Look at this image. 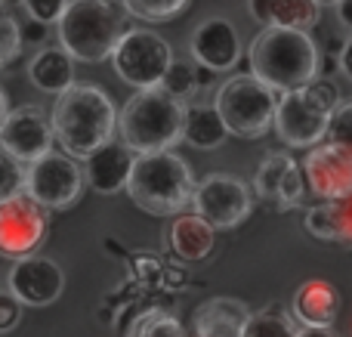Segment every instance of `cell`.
<instances>
[{
	"instance_id": "obj_1",
	"label": "cell",
	"mask_w": 352,
	"mask_h": 337,
	"mask_svg": "<svg viewBox=\"0 0 352 337\" xmlns=\"http://www.w3.org/2000/svg\"><path fill=\"white\" fill-rule=\"evenodd\" d=\"M50 124L59 152L72 155L74 161H84L99 146L111 142L118 127V109L102 87L72 84L56 96Z\"/></svg>"
},
{
	"instance_id": "obj_2",
	"label": "cell",
	"mask_w": 352,
	"mask_h": 337,
	"mask_svg": "<svg viewBox=\"0 0 352 337\" xmlns=\"http://www.w3.org/2000/svg\"><path fill=\"white\" fill-rule=\"evenodd\" d=\"M250 74L275 93L303 87L322 72V53L309 31L300 28H263L248 47Z\"/></svg>"
},
{
	"instance_id": "obj_3",
	"label": "cell",
	"mask_w": 352,
	"mask_h": 337,
	"mask_svg": "<svg viewBox=\"0 0 352 337\" xmlns=\"http://www.w3.org/2000/svg\"><path fill=\"white\" fill-rule=\"evenodd\" d=\"M127 195L140 210L152 217H176L188 208L195 189L192 167L186 158L167 149V152L136 155L127 177Z\"/></svg>"
},
{
	"instance_id": "obj_4",
	"label": "cell",
	"mask_w": 352,
	"mask_h": 337,
	"mask_svg": "<svg viewBox=\"0 0 352 337\" xmlns=\"http://www.w3.org/2000/svg\"><path fill=\"white\" fill-rule=\"evenodd\" d=\"M115 130L133 155L167 152L182 142V102L170 99L161 87L136 90L118 111Z\"/></svg>"
},
{
	"instance_id": "obj_5",
	"label": "cell",
	"mask_w": 352,
	"mask_h": 337,
	"mask_svg": "<svg viewBox=\"0 0 352 337\" xmlns=\"http://www.w3.org/2000/svg\"><path fill=\"white\" fill-rule=\"evenodd\" d=\"M124 25L109 0H68L62 16L56 19L59 47L72 59L99 65L111 56Z\"/></svg>"
},
{
	"instance_id": "obj_6",
	"label": "cell",
	"mask_w": 352,
	"mask_h": 337,
	"mask_svg": "<svg viewBox=\"0 0 352 337\" xmlns=\"http://www.w3.org/2000/svg\"><path fill=\"white\" fill-rule=\"evenodd\" d=\"M340 102V93L331 80H309L303 87L278 93L272 127L278 140L291 149H312L324 140L331 111Z\"/></svg>"
},
{
	"instance_id": "obj_7",
	"label": "cell",
	"mask_w": 352,
	"mask_h": 337,
	"mask_svg": "<svg viewBox=\"0 0 352 337\" xmlns=\"http://www.w3.org/2000/svg\"><path fill=\"white\" fill-rule=\"evenodd\" d=\"M275 99H278V93L263 84L260 78H254V74H232L229 80L219 84L213 105H217L229 136L260 140L272 127Z\"/></svg>"
},
{
	"instance_id": "obj_8",
	"label": "cell",
	"mask_w": 352,
	"mask_h": 337,
	"mask_svg": "<svg viewBox=\"0 0 352 337\" xmlns=\"http://www.w3.org/2000/svg\"><path fill=\"white\" fill-rule=\"evenodd\" d=\"M109 59L124 84L146 90V87H158L161 74L167 72L173 59V50L158 31L124 28Z\"/></svg>"
},
{
	"instance_id": "obj_9",
	"label": "cell",
	"mask_w": 352,
	"mask_h": 337,
	"mask_svg": "<svg viewBox=\"0 0 352 337\" xmlns=\"http://www.w3.org/2000/svg\"><path fill=\"white\" fill-rule=\"evenodd\" d=\"M25 195L47 210H68L84 195V171L72 155L50 149L37 161L25 164Z\"/></svg>"
},
{
	"instance_id": "obj_10",
	"label": "cell",
	"mask_w": 352,
	"mask_h": 337,
	"mask_svg": "<svg viewBox=\"0 0 352 337\" xmlns=\"http://www.w3.org/2000/svg\"><path fill=\"white\" fill-rule=\"evenodd\" d=\"M188 208L204 223H210V229H238L254 210V195L241 177L213 171L195 183Z\"/></svg>"
},
{
	"instance_id": "obj_11",
	"label": "cell",
	"mask_w": 352,
	"mask_h": 337,
	"mask_svg": "<svg viewBox=\"0 0 352 337\" xmlns=\"http://www.w3.org/2000/svg\"><path fill=\"white\" fill-rule=\"evenodd\" d=\"M50 229V210L22 195L0 204V257L22 260L43 245Z\"/></svg>"
},
{
	"instance_id": "obj_12",
	"label": "cell",
	"mask_w": 352,
	"mask_h": 337,
	"mask_svg": "<svg viewBox=\"0 0 352 337\" xmlns=\"http://www.w3.org/2000/svg\"><path fill=\"white\" fill-rule=\"evenodd\" d=\"M53 124L50 115L41 105H19L10 109L0 124V149L19 161V164H31L41 155L53 149Z\"/></svg>"
},
{
	"instance_id": "obj_13",
	"label": "cell",
	"mask_w": 352,
	"mask_h": 337,
	"mask_svg": "<svg viewBox=\"0 0 352 337\" xmlns=\"http://www.w3.org/2000/svg\"><path fill=\"white\" fill-rule=\"evenodd\" d=\"M6 285L22 307H50L65 291V272L56 260L43 254H28L22 260H12Z\"/></svg>"
},
{
	"instance_id": "obj_14",
	"label": "cell",
	"mask_w": 352,
	"mask_h": 337,
	"mask_svg": "<svg viewBox=\"0 0 352 337\" xmlns=\"http://www.w3.org/2000/svg\"><path fill=\"white\" fill-rule=\"evenodd\" d=\"M254 192L260 202H266L275 210H294L303 204L306 183L303 171L287 152H266V158L254 171Z\"/></svg>"
},
{
	"instance_id": "obj_15",
	"label": "cell",
	"mask_w": 352,
	"mask_h": 337,
	"mask_svg": "<svg viewBox=\"0 0 352 337\" xmlns=\"http://www.w3.org/2000/svg\"><path fill=\"white\" fill-rule=\"evenodd\" d=\"M303 183L316 192L322 202L340 198L352 192V149L340 142H316L303 158Z\"/></svg>"
},
{
	"instance_id": "obj_16",
	"label": "cell",
	"mask_w": 352,
	"mask_h": 337,
	"mask_svg": "<svg viewBox=\"0 0 352 337\" xmlns=\"http://www.w3.org/2000/svg\"><path fill=\"white\" fill-rule=\"evenodd\" d=\"M188 53H192L195 65H204L213 74H223V72H232L241 62V37H238L235 25L229 19L210 16L195 25L192 41H188Z\"/></svg>"
},
{
	"instance_id": "obj_17",
	"label": "cell",
	"mask_w": 352,
	"mask_h": 337,
	"mask_svg": "<svg viewBox=\"0 0 352 337\" xmlns=\"http://www.w3.org/2000/svg\"><path fill=\"white\" fill-rule=\"evenodd\" d=\"M133 158L136 155L124 142H105V146H99L96 152L84 158V183L99 195H118L127 186Z\"/></svg>"
},
{
	"instance_id": "obj_18",
	"label": "cell",
	"mask_w": 352,
	"mask_h": 337,
	"mask_svg": "<svg viewBox=\"0 0 352 337\" xmlns=\"http://www.w3.org/2000/svg\"><path fill=\"white\" fill-rule=\"evenodd\" d=\"M250 309L235 297H210L192 316L195 337H241Z\"/></svg>"
},
{
	"instance_id": "obj_19",
	"label": "cell",
	"mask_w": 352,
	"mask_h": 337,
	"mask_svg": "<svg viewBox=\"0 0 352 337\" xmlns=\"http://www.w3.org/2000/svg\"><path fill=\"white\" fill-rule=\"evenodd\" d=\"M248 12L263 28L309 31L322 19V6L316 0H248Z\"/></svg>"
},
{
	"instance_id": "obj_20",
	"label": "cell",
	"mask_w": 352,
	"mask_h": 337,
	"mask_svg": "<svg viewBox=\"0 0 352 337\" xmlns=\"http://www.w3.org/2000/svg\"><path fill=\"white\" fill-rule=\"evenodd\" d=\"M340 313V294L324 279H309L294 294V316L297 322L312 328H331Z\"/></svg>"
},
{
	"instance_id": "obj_21",
	"label": "cell",
	"mask_w": 352,
	"mask_h": 337,
	"mask_svg": "<svg viewBox=\"0 0 352 337\" xmlns=\"http://www.w3.org/2000/svg\"><path fill=\"white\" fill-rule=\"evenodd\" d=\"M213 245H217V229H210V223H204L198 214H176L170 226V248L176 257L198 263L210 257Z\"/></svg>"
},
{
	"instance_id": "obj_22",
	"label": "cell",
	"mask_w": 352,
	"mask_h": 337,
	"mask_svg": "<svg viewBox=\"0 0 352 337\" xmlns=\"http://www.w3.org/2000/svg\"><path fill=\"white\" fill-rule=\"evenodd\" d=\"M182 140L195 149H219L229 140L223 118H219L217 105L210 102H188L182 105Z\"/></svg>"
},
{
	"instance_id": "obj_23",
	"label": "cell",
	"mask_w": 352,
	"mask_h": 337,
	"mask_svg": "<svg viewBox=\"0 0 352 337\" xmlns=\"http://www.w3.org/2000/svg\"><path fill=\"white\" fill-rule=\"evenodd\" d=\"M28 80L37 90L59 96L74 84V59L62 47H41L28 62Z\"/></svg>"
},
{
	"instance_id": "obj_24",
	"label": "cell",
	"mask_w": 352,
	"mask_h": 337,
	"mask_svg": "<svg viewBox=\"0 0 352 337\" xmlns=\"http://www.w3.org/2000/svg\"><path fill=\"white\" fill-rule=\"evenodd\" d=\"M124 337H186V328H182V322L176 316L152 307L136 313V319L127 325Z\"/></svg>"
},
{
	"instance_id": "obj_25",
	"label": "cell",
	"mask_w": 352,
	"mask_h": 337,
	"mask_svg": "<svg viewBox=\"0 0 352 337\" xmlns=\"http://www.w3.org/2000/svg\"><path fill=\"white\" fill-rule=\"evenodd\" d=\"M241 337H297V322L281 307H266L248 316Z\"/></svg>"
},
{
	"instance_id": "obj_26",
	"label": "cell",
	"mask_w": 352,
	"mask_h": 337,
	"mask_svg": "<svg viewBox=\"0 0 352 337\" xmlns=\"http://www.w3.org/2000/svg\"><path fill=\"white\" fill-rule=\"evenodd\" d=\"M158 87L167 93L170 99L186 105L188 99L198 93V78H195V65H188L186 59H170V65H167V72L161 74Z\"/></svg>"
},
{
	"instance_id": "obj_27",
	"label": "cell",
	"mask_w": 352,
	"mask_h": 337,
	"mask_svg": "<svg viewBox=\"0 0 352 337\" xmlns=\"http://www.w3.org/2000/svg\"><path fill=\"white\" fill-rule=\"evenodd\" d=\"M130 16L142 22H170L188 6V0H121Z\"/></svg>"
},
{
	"instance_id": "obj_28",
	"label": "cell",
	"mask_w": 352,
	"mask_h": 337,
	"mask_svg": "<svg viewBox=\"0 0 352 337\" xmlns=\"http://www.w3.org/2000/svg\"><path fill=\"white\" fill-rule=\"evenodd\" d=\"M25 192V164L0 149V204Z\"/></svg>"
},
{
	"instance_id": "obj_29",
	"label": "cell",
	"mask_w": 352,
	"mask_h": 337,
	"mask_svg": "<svg viewBox=\"0 0 352 337\" xmlns=\"http://www.w3.org/2000/svg\"><path fill=\"white\" fill-rule=\"evenodd\" d=\"M22 53V34H19V22L10 12L0 10V72L19 59Z\"/></svg>"
},
{
	"instance_id": "obj_30",
	"label": "cell",
	"mask_w": 352,
	"mask_h": 337,
	"mask_svg": "<svg viewBox=\"0 0 352 337\" xmlns=\"http://www.w3.org/2000/svg\"><path fill=\"white\" fill-rule=\"evenodd\" d=\"M328 210H331V223H334V241L352 248V192L340 198H331Z\"/></svg>"
},
{
	"instance_id": "obj_31",
	"label": "cell",
	"mask_w": 352,
	"mask_h": 337,
	"mask_svg": "<svg viewBox=\"0 0 352 337\" xmlns=\"http://www.w3.org/2000/svg\"><path fill=\"white\" fill-rule=\"evenodd\" d=\"M324 140H328V142H340V146L352 149V99L334 105L331 121H328V130H324Z\"/></svg>"
},
{
	"instance_id": "obj_32",
	"label": "cell",
	"mask_w": 352,
	"mask_h": 337,
	"mask_svg": "<svg viewBox=\"0 0 352 337\" xmlns=\"http://www.w3.org/2000/svg\"><path fill=\"white\" fill-rule=\"evenodd\" d=\"M303 226H306V232L316 235V239H322V241H334V223H331L328 202H324V204H316V208L306 210Z\"/></svg>"
},
{
	"instance_id": "obj_33",
	"label": "cell",
	"mask_w": 352,
	"mask_h": 337,
	"mask_svg": "<svg viewBox=\"0 0 352 337\" xmlns=\"http://www.w3.org/2000/svg\"><path fill=\"white\" fill-rule=\"evenodd\" d=\"M19 3L25 6L28 19H37V22H43V25H56V19L62 16L68 0H19Z\"/></svg>"
},
{
	"instance_id": "obj_34",
	"label": "cell",
	"mask_w": 352,
	"mask_h": 337,
	"mask_svg": "<svg viewBox=\"0 0 352 337\" xmlns=\"http://www.w3.org/2000/svg\"><path fill=\"white\" fill-rule=\"evenodd\" d=\"M22 303L10 294V291H0V334H10L12 328H19L22 322Z\"/></svg>"
},
{
	"instance_id": "obj_35",
	"label": "cell",
	"mask_w": 352,
	"mask_h": 337,
	"mask_svg": "<svg viewBox=\"0 0 352 337\" xmlns=\"http://www.w3.org/2000/svg\"><path fill=\"white\" fill-rule=\"evenodd\" d=\"M19 34H22V43H37V47H43V43L50 41V25L37 22V19H28L25 28L19 25Z\"/></svg>"
},
{
	"instance_id": "obj_36",
	"label": "cell",
	"mask_w": 352,
	"mask_h": 337,
	"mask_svg": "<svg viewBox=\"0 0 352 337\" xmlns=\"http://www.w3.org/2000/svg\"><path fill=\"white\" fill-rule=\"evenodd\" d=\"M337 68H340V72L352 80V37L340 47V56H337Z\"/></svg>"
},
{
	"instance_id": "obj_37",
	"label": "cell",
	"mask_w": 352,
	"mask_h": 337,
	"mask_svg": "<svg viewBox=\"0 0 352 337\" xmlns=\"http://www.w3.org/2000/svg\"><path fill=\"white\" fill-rule=\"evenodd\" d=\"M334 6H337V19H340V25L352 31V0H337Z\"/></svg>"
},
{
	"instance_id": "obj_38",
	"label": "cell",
	"mask_w": 352,
	"mask_h": 337,
	"mask_svg": "<svg viewBox=\"0 0 352 337\" xmlns=\"http://www.w3.org/2000/svg\"><path fill=\"white\" fill-rule=\"evenodd\" d=\"M167 279H161V282L167 285V288H179V285L188 282V272H179V270H161Z\"/></svg>"
},
{
	"instance_id": "obj_39",
	"label": "cell",
	"mask_w": 352,
	"mask_h": 337,
	"mask_svg": "<svg viewBox=\"0 0 352 337\" xmlns=\"http://www.w3.org/2000/svg\"><path fill=\"white\" fill-rule=\"evenodd\" d=\"M297 337H337L331 328H312V325H303L297 328Z\"/></svg>"
},
{
	"instance_id": "obj_40",
	"label": "cell",
	"mask_w": 352,
	"mask_h": 337,
	"mask_svg": "<svg viewBox=\"0 0 352 337\" xmlns=\"http://www.w3.org/2000/svg\"><path fill=\"white\" fill-rule=\"evenodd\" d=\"M6 111H10V102H6V93H3V87H0V124H3Z\"/></svg>"
},
{
	"instance_id": "obj_41",
	"label": "cell",
	"mask_w": 352,
	"mask_h": 337,
	"mask_svg": "<svg viewBox=\"0 0 352 337\" xmlns=\"http://www.w3.org/2000/svg\"><path fill=\"white\" fill-rule=\"evenodd\" d=\"M316 3H318V6H334L337 0H316Z\"/></svg>"
},
{
	"instance_id": "obj_42",
	"label": "cell",
	"mask_w": 352,
	"mask_h": 337,
	"mask_svg": "<svg viewBox=\"0 0 352 337\" xmlns=\"http://www.w3.org/2000/svg\"><path fill=\"white\" fill-rule=\"evenodd\" d=\"M3 3H6V0H0V6H3Z\"/></svg>"
},
{
	"instance_id": "obj_43",
	"label": "cell",
	"mask_w": 352,
	"mask_h": 337,
	"mask_svg": "<svg viewBox=\"0 0 352 337\" xmlns=\"http://www.w3.org/2000/svg\"><path fill=\"white\" fill-rule=\"evenodd\" d=\"M349 337H352V331H349Z\"/></svg>"
}]
</instances>
